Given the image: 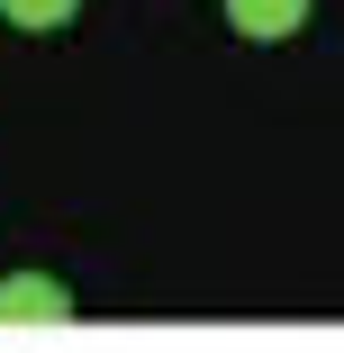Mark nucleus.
I'll return each mask as SVG.
<instances>
[{"label": "nucleus", "instance_id": "obj_2", "mask_svg": "<svg viewBox=\"0 0 344 353\" xmlns=\"http://www.w3.org/2000/svg\"><path fill=\"white\" fill-rule=\"evenodd\" d=\"M227 28L254 37V46H281V37L308 28V0H227Z\"/></svg>", "mask_w": 344, "mask_h": 353}, {"label": "nucleus", "instance_id": "obj_3", "mask_svg": "<svg viewBox=\"0 0 344 353\" xmlns=\"http://www.w3.org/2000/svg\"><path fill=\"white\" fill-rule=\"evenodd\" d=\"M73 10H82V0H0V19H10V28H28V37H45V28H63Z\"/></svg>", "mask_w": 344, "mask_h": 353}, {"label": "nucleus", "instance_id": "obj_1", "mask_svg": "<svg viewBox=\"0 0 344 353\" xmlns=\"http://www.w3.org/2000/svg\"><path fill=\"white\" fill-rule=\"evenodd\" d=\"M63 317H73L63 281H45V272H19V281H0V326H63Z\"/></svg>", "mask_w": 344, "mask_h": 353}]
</instances>
